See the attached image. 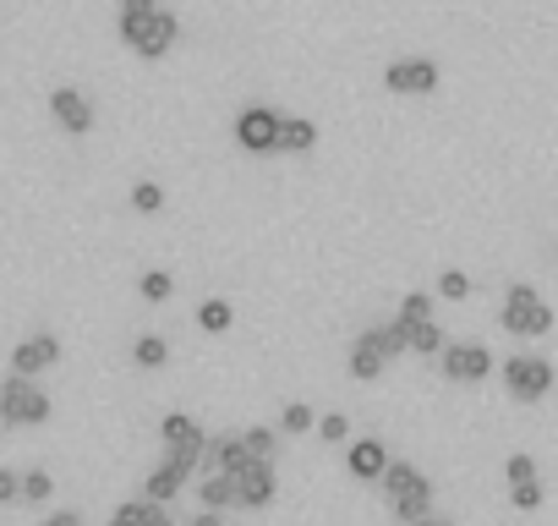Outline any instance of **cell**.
<instances>
[{"instance_id":"cell-1","label":"cell","mask_w":558,"mask_h":526,"mask_svg":"<svg viewBox=\"0 0 558 526\" xmlns=\"http://www.w3.org/2000/svg\"><path fill=\"white\" fill-rule=\"evenodd\" d=\"M384 499H389V515H395L400 526L433 521V477H427L416 461H389V471H384Z\"/></svg>"},{"instance_id":"cell-2","label":"cell","mask_w":558,"mask_h":526,"mask_svg":"<svg viewBox=\"0 0 558 526\" xmlns=\"http://www.w3.org/2000/svg\"><path fill=\"white\" fill-rule=\"evenodd\" d=\"M498 324H504V335H514V340H542V335H553V308H547V297H542L531 280H514V286H504Z\"/></svg>"},{"instance_id":"cell-3","label":"cell","mask_w":558,"mask_h":526,"mask_svg":"<svg viewBox=\"0 0 558 526\" xmlns=\"http://www.w3.org/2000/svg\"><path fill=\"white\" fill-rule=\"evenodd\" d=\"M498 379H504L509 401H520V406H536V401H547V395H553V384H558V368H553L547 357H536V351H514V357L498 368Z\"/></svg>"},{"instance_id":"cell-4","label":"cell","mask_w":558,"mask_h":526,"mask_svg":"<svg viewBox=\"0 0 558 526\" xmlns=\"http://www.w3.org/2000/svg\"><path fill=\"white\" fill-rule=\"evenodd\" d=\"M159 439H165V461L197 477V461H203V450H208V428H203L192 411H170V417L159 422Z\"/></svg>"},{"instance_id":"cell-5","label":"cell","mask_w":558,"mask_h":526,"mask_svg":"<svg viewBox=\"0 0 558 526\" xmlns=\"http://www.w3.org/2000/svg\"><path fill=\"white\" fill-rule=\"evenodd\" d=\"M0 422L7 428H45L50 422V395L34 379H7L0 384Z\"/></svg>"},{"instance_id":"cell-6","label":"cell","mask_w":558,"mask_h":526,"mask_svg":"<svg viewBox=\"0 0 558 526\" xmlns=\"http://www.w3.org/2000/svg\"><path fill=\"white\" fill-rule=\"evenodd\" d=\"M121 28V39L143 56V61H159V56H170V45L181 39V23H175V12H148V17H132V23H116Z\"/></svg>"},{"instance_id":"cell-7","label":"cell","mask_w":558,"mask_h":526,"mask_svg":"<svg viewBox=\"0 0 558 526\" xmlns=\"http://www.w3.org/2000/svg\"><path fill=\"white\" fill-rule=\"evenodd\" d=\"M438 373H444V384L476 390V384L493 373V351H487L482 340H449L444 357H438Z\"/></svg>"},{"instance_id":"cell-8","label":"cell","mask_w":558,"mask_h":526,"mask_svg":"<svg viewBox=\"0 0 558 526\" xmlns=\"http://www.w3.org/2000/svg\"><path fill=\"white\" fill-rule=\"evenodd\" d=\"M389 362H395V346H389L384 324H378V330H362V335L351 340V351H345V373H351L356 384H378V379L389 373Z\"/></svg>"},{"instance_id":"cell-9","label":"cell","mask_w":558,"mask_h":526,"mask_svg":"<svg viewBox=\"0 0 558 526\" xmlns=\"http://www.w3.org/2000/svg\"><path fill=\"white\" fill-rule=\"evenodd\" d=\"M235 148H246V154H279V132H286V116L279 110H268V105H246L241 116H235Z\"/></svg>"},{"instance_id":"cell-10","label":"cell","mask_w":558,"mask_h":526,"mask_svg":"<svg viewBox=\"0 0 558 526\" xmlns=\"http://www.w3.org/2000/svg\"><path fill=\"white\" fill-rule=\"evenodd\" d=\"M384 335H389L395 357H400V351H411V357H444V346H449V335L438 330V319H427V324H400V319H389Z\"/></svg>"},{"instance_id":"cell-11","label":"cell","mask_w":558,"mask_h":526,"mask_svg":"<svg viewBox=\"0 0 558 526\" xmlns=\"http://www.w3.org/2000/svg\"><path fill=\"white\" fill-rule=\"evenodd\" d=\"M384 88H389V94H433V88H438V61H427V56L389 61V67H384Z\"/></svg>"},{"instance_id":"cell-12","label":"cell","mask_w":558,"mask_h":526,"mask_svg":"<svg viewBox=\"0 0 558 526\" xmlns=\"http://www.w3.org/2000/svg\"><path fill=\"white\" fill-rule=\"evenodd\" d=\"M50 116L72 132V138H88L94 132V105L83 88H50Z\"/></svg>"},{"instance_id":"cell-13","label":"cell","mask_w":558,"mask_h":526,"mask_svg":"<svg viewBox=\"0 0 558 526\" xmlns=\"http://www.w3.org/2000/svg\"><path fill=\"white\" fill-rule=\"evenodd\" d=\"M345 471H351L356 482H384V471H389V444H384V439H351V444H345Z\"/></svg>"},{"instance_id":"cell-14","label":"cell","mask_w":558,"mask_h":526,"mask_svg":"<svg viewBox=\"0 0 558 526\" xmlns=\"http://www.w3.org/2000/svg\"><path fill=\"white\" fill-rule=\"evenodd\" d=\"M61 362V340L56 335H28L17 351H12V373L17 379H39L45 368H56Z\"/></svg>"},{"instance_id":"cell-15","label":"cell","mask_w":558,"mask_h":526,"mask_svg":"<svg viewBox=\"0 0 558 526\" xmlns=\"http://www.w3.org/2000/svg\"><path fill=\"white\" fill-rule=\"evenodd\" d=\"M186 477L192 471H181V466H170V461H159L148 477H143V499H154V504H170L181 488H186Z\"/></svg>"},{"instance_id":"cell-16","label":"cell","mask_w":558,"mask_h":526,"mask_svg":"<svg viewBox=\"0 0 558 526\" xmlns=\"http://www.w3.org/2000/svg\"><path fill=\"white\" fill-rule=\"evenodd\" d=\"M110 526H175V521H170V510L154 504V499H126V504H116Z\"/></svg>"},{"instance_id":"cell-17","label":"cell","mask_w":558,"mask_h":526,"mask_svg":"<svg viewBox=\"0 0 558 526\" xmlns=\"http://www.w3.org/2000/svg\"><path fill=\"white\" fill-rule=\"evenodd\" d=\"M307 148H318V121H313V116H286L279 154H307Z\"/></svg>"},{"instance_id":"cell-18","label":"cell","mask_w":558,"mask_h":526,"mask_svg":"<svg viewBox=\"0 0 558 526\" xmlns=\"http://www.w3.org/2000/svg\"><path fill=\"white\" fill-rule=\"evenodd\" d=\"M230 324H235V308H230L225 297L197 302V330H203V335H230Z\"/></svg>"},{"instance_id":"cell-19","label":"cell","mask_w":558,"mask_h":526,"mask_svg":"<svg viewBox=\"0 0 558 526\" xmlns=\"http://www.w3.org/2000/svg\"><path fill=\"white\" fill-rule=\"evenodd\" d=\"M132 362H137L143 373H159V368L170 362V340H165V335H137V346H132Z\"/></svg>"},{"instance_id":"cell-20","label":"cell","mask_w":558,"mask_h":526,"mask_svg":"<svg viewBox=\"0 0 558 526\" xmlns=\"http://www.w3.org/2000/svg\"><path fill=\"white\" fill-rule=\"evenodd\" d=\"M197 499H203V510H235V482L230 477H203L197 482Z\"/></svg>"},{"instance_id":"cell-21","label":"cell","mask_w":558,"mask_h":526,"mask_svg":"<svg viewBox=\"0 0 558 526\" xmlns=\"http://www.w3.org/2000/svg\"><path fill=\"white\" fill-rule=\"evenodd\" d=\"M137 297H143V302H154V308H159V302H170V297H175V275H170V270H148V275L137 280Z\"/></svg>"},{"instance_id":"cell-22","label":"cell","mask_w":558,"mask_h":526,"mask_svg":"<svg viewBox=\"0 0 558 526\" xmlns=\"http://www.w3.org/2000/svg\"><path fill=\"white\" fill-rule=\"evenodd\" d=\"M279 433H318V411L307 401H291L286 411H279Z\"/></svg>"},{"instance_id":"cell-23","label":"cell","mask_w":558,"mask_h":526,"mask_svg":"<svg viewBox=\"0 0 558 526\" xmlns=\"http://www.w3.org/2000/svg\"><path fill=\"white\" fill-rule=\"evenodd\" d=\"M395 319H400V324H427V319H433V291H405Z\"/></svg>"},{"instance_id":"cell-24","label":"cell","mask_w":558,"mask_h":526,"mask_svg":"<svg viewBox=\"0 0 558 526\" xmlns=\"http://www.w3.org/2000/svg\"><path fill=\"white\" fill-rule=\"evenodd\" d=\"M504 477H509V488H514V482H542V466H536L531 450H514V455L504 461Z\"/></svg>"},{"instance_id":"cell-25","label":"cell","mask_w":558,"mask_h":526,"mask_svg":"<svg viewBox=\"0 0 558 526\" xmlns=\"http://www.w3.org/2000/svg\"><path fill=\"white\" fill-rule=\"evenodd\" d=\"M509 504H514L520 515H536V510L547 504V488H542V482H514V488H509Z\"/></svg>"},{"instance_id":"cell-26","label":"cell","mask_w":558,"mask_h":526,"mask_svg":"<svg viewBox=\"0 0 558 526\" xmlns=\"http://www.w3.org/2000/svg\"><path fill=\"white\" fill-rule=\"evenodd\" d=\"M241 439H246L252 455H263V461L279 455V428H263V422H257V428H241Z\"/></svg>"},{"instance_id":"cell-27","label":"cell","mask_w":558,"mask_h":526,"mask_svg":"<svg viewBox=\"0 0 558 526\" xmlns=\"http://www.w3.org/2000/svg\"><path fill=\"white\" fill-rule=\"evenodd\" d=\"M132 208H137V214H159V208H165V187H159V181H137V187H132Z\"/></svg>"},{"instance_id":"cell-28","label":"cell","mask_w":558,"mask_h":526,"mask_svg":"<svg viewBox=\"0 0 558 526\" xmlns=\"http://www.w3.org/2000/svg\"><path fill=\"white\" fill-rule=\"evenodd\" d=\"M438 297H444V302H465V297H471V275H465V270H444V275H438Z\"/></svg>"},{"instance_id":"cell-29","label":"cell","mask_w":558,"mask_h":526,"mask_svg":"<svg viewBox=\"0 0 558 526\" xmlns=\"http://www.w3.org/2000/svg\"><path fill=\"white\" fill-rule=\"evenodd\" d=\"M50 493H56V477H50V471H39V466L23 471V499H28V504H45Z\"/></svg>"},{"instance_id":"cell-30","label":"cell","mask_w":558,"mask_h":526,"mask_svg":"<svg viewBox=\"0 0 558 526\" xmlns=\"http://www.w3.org/2000/svg\"><path fill=\"white\" fill-rule=\"evenodd\" d=\"M318 439H324V444H345V439H351V422H345V411H329V417H318Z\"/></svg>"},{"instance_id":"cell-31","label":"cell","mask_w":558,"mask_h":526,"mask_svg":"<svg viewBox=\"0 0 558 526\" xmlns=\"http://www.w3.org/2000/svg\"><path fill=\"white\" fill-rule=\"evenodd\" d=\"M12 499H23V477L12 466H0V504H12Z\"/></svg>"},{"instance_id":"cell-32","label":"cell","mask_w":558,"mask_h":526,"mask_svg":"<svg viewBox=\"0 0 558 526\" xmlns=\"http://www.w3.org/2000/svg\"><path fill=\"white\" fill-rule=\"evenodd\" d=\"M148 12H159V0H121V17L116 23H132V17H148Z\"/></svg>"},{"instance_id":"cell-33","label":"cell","mask_w":558,"mask_h":526,"mask_svg":"<svg viewBox=\"0 0 558 526\" xmlns=\"http://www.w3.org/2000/svg\"><path fill=\"white\" fill-rule=\"evenodd\" d=\"M39 526H83V515H77V510H56V515H45Z\"/></svg>"},{"instance_id":"cell-34","label":"cell","mask_w":558,"mask_h":526,"mask_svg":"<svg viewBox=\"0 0 558 526\" xmlns=\"http://www.w3.org/2000/svg\"><path fill=\"white\" fill-rule=\"evenodd\" d=\"M186 526H225V515H219V510H197Z\"/></svg>"},{"instance_id":"cell-35","label":"cell","mask_w":558,"mask_h":526,"mask_svg":"<svg viewBox=\"0 0 558 526\" xmlns=\"http://www.w3.org/2000/svg\"><path fill=\"white\" fill-rule=\"evenodd\" d=\"M422 526H454V521H438V515H433V521H422Z\"/></svg>"}]
</instances>
